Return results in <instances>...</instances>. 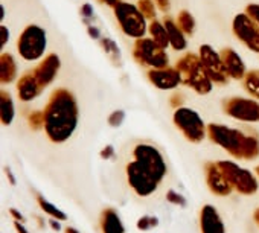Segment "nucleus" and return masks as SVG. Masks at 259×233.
Segmentation results:
<instances>
[{"label": "nucleus", "instance_id": "412c9836", "mask_svg": "<svg viewBox=\"0 0 259 233\" xmlns=\"http://www.w3.org/2000/svg\"><path fill=\"white\" fill-rule=\"evenodd\" d=\"M102 233H125V227L114 209H105L101 216Z\"/></svg>", "mask_w": 259, "mask_h": 233}, {"label": "nucleus", "instance_id": "6ab92c4d", "mask_svg": "<svg viewBox=\"0 0 259 233\" xmlns=\"http://www.w3.org/2000/svg\"><path fill=\"white\" fill-rule=\"evenodd\" d=\"M163 25H165V28L168 31V37H169L171 48L174 51H185L186 46H188V41H186V37H185L186 34L179 28V25L174 20H171L168 17H165Z\"/></svg>", "mask_w": 259, "mask_h": 233}, {"label": "nucleus", "instance_id": "79ce46f5", "mask_svg": "<svg viewBox=\"0 0 259 233\" xmlns=\"http://www.w3.org/2000/svg\"><path fill=\"white\" fill-rule=\"evenodd\" d=\"M5 171H7V175H8V180H10V183H11L13 186H16V184H17V180L14 178V175H13L11 169H10V168H5Z\"/></svg>", "mask_w": 259, "mask_h": 233}, {"label": "nucleus", "instance_id": "f03ea898", "mask_svg": "<svg viewBox=\"0 0 259 233\" xmlns=\"http://www.w3.org/2000/svg\"><path fill=\"white\" fill-rule=\"evenodd\" d=\"M78 127V104L66 88H57L45 108V131L51 142L63 144L72 137Z\"/></svg>", "mask_w": 259, "mask_h": 233}, {"label": "nucleus", "instance_id": "c9c22d12", "mask_svg": "<svg viewBox=\"0 0 259 233\" xmlns=\"http://www.w3.org/2000/svg\"><path fill=\"white\" fill-rule=\"evenodd\" d=\"M10 213H11V216H13L16 221H20V222H23V224L26 222V218H25V216H23V213H22V212H19L17 209L11 207V209H10Z\"/></svg>", "mask_w": 259, "mask_h": 233}, {"label": "nucleus", "instance_id": "ddd939ff", "mask_svg": "<svg viewBox=\"0 0 259 233\" xmlns=\"http://www.w3.org/2000/svg\"><path fill=\"white\" fill-rule=\"evenodd\" d=\"M206 181H207L210 192L218 197H227L233 191V186L229 183V180L226 178V175L223 174V171L220 169V166L217 163H207Z\"/></svg>", "mask_w": 259, "mask_h": 233}, {"label": "nucleus", "instance_id": "9d476101", "mask_svg": "<svg viewBox=\"0 0 259 233\" xmlns=\"http://www.w3.org/2000/svg\"><path fill=\"white\" fill-rule=\"evenodd\" d=\"M223 110L230 118L241 122H259V102L248 98H230L223 102Z\"/></svg>", "mask_w": 259, "mask_h": 233}, {"label": "nucleus", "instance_id": "49530a36", "mask_svg": "<svg viewBox=\"0 0 259 233\" xmlns=\"http://www.w3.org/2000/svg\"><path fill=\"white\" fill-rule=\"evenodd\" d=\"M0 13H2L0 14V20H4L5 19V8L4 7H0Z\"/></svg>", "mask_w": 259, "mask_h": 233}, {"label": "nucleus", "instance_id": "37998d69", "mask_svg": "<svg viewBox=\"0 0 259 233\" xmlns=\"http://www.w3.org/2000/svg\"><path fill=\"white\" fill-rule=\"evenodd\" d=\"M89 34H90L92 38H99V31L96 28H93V26H89Z\"/></svg>", "mask_w": 259, "mask_h": 233}, {"label": "nucleus", "instance_id": "cd10ccee", "mask_svg": "<svg viewBox=\"0 0 259 233\" xmlns=\"http://www.w3.org/2000/svg\"><path fill=\"white\" fill-rule=\"evenodd\" d=\"M28 122L32 130L45 128V111H32L28 118Z\"/></svg>", "mask_w": 259, "mask_h": 233}, {"label": "nucleus", "instance_id": "de8ad7c7", "mask_svg": "<svg viewBox=\"0 0 259 233\" xmlns=\"http://www.w3.org/2000/svg\"><path fill=\"white\" fill-rule=\"evenodd\" d=\"M254 221H256L257 225H259V209H256V212H254Z\"/></svg>", "mask_w": 259, "mask_h": 233}, {"label": "nucleus", "instance_id": "9b49d317", "mask_svg": "<svg viewBox=\"0 0 259 233\" xmlns=\"http://www.w3.org/2000/svg\"><path fill=\"white\" fill-rule=\"evenodd\" d=\"M232 29L235 37L250 51L259 54V23L254 22L247 13L238 14L233 19Z\"/></svg>", "mask_w": 259, "mask_h": 233}, {"label": "nucleus", "instance_id": "473e14b6", "mask_svg": "<svg viewBox=\"0 0 259 233\" xmlns=\"http://www.w3.org/2000/svg\"><path fill=\"white\" fill-rule=\"evenodd\" d=\"M245 13H247V14H248L254 22H257V23H259V5H256V4L247 5Z\"/></svg>", "mask_w": 259, "mask_h": 233}, {"label": "nucleus", "instance_id": "a878e982", "mask_svg": "<svg viewBox=\"0 0 259 233\" xmlns=\"http://www.w3.org/2000/svg\"><path fill=\"white\" fill-rule=\"evenodd\" d=\"M37 201H38V204H40L41 210H43V212H46L48 215H51L52 218H57V219H60V221H66V219H67V215H66L63 210H60L58 207H55L52 203H49L48 200H45L41 195H38V197H37Z\"/></svg>", "mask_w": 259, "mask_h": 233}, {"label": "nucleus", "instance_id": "c85d7f7f", "mask_svg": "<svg viewBox=\"0 0 259 233\" xmlns=\"http://www.w3.org/2000/svg\"><path fill=\"white\" fill-rule=\"evenodd\" d=\"M159 225V218L157 216H150V215H145V216H141L138 219V228L139 230H150V228H154Z\"/></svg>", "mask_w": 259, "mask_h": 233}, {"label": "nucleus", "instance_id": "2eb2a0df", "mask_svg": "<svg viewBox=\"0 0 259 233\" xmlns=\"http://www.w3.org/2000/svg\"><path fill=\"white\" fill-rule=\"evenodd\" d=\"M61 61L58 58L57 54H49L35 69H34V75L37 78V81L41 84V87H48L54 82L58 70H60Z\"/></svg>", "mask_w": 259, "mask_h": 233}, {"label": "nucleus", "instance_id": "a19ab883", "mask_svg": "<svg viewBox=\"0 0 259 233\" xmlns=\"http://www.w3.org/2000/svg\"><path fill=\"white\" fill-rule=\"evenodd\" d=\"M82 16H84V17H92V16H93V10H92L90 5H84V7H82Z\"/></svg>", "mask_w": 259, "mask_h": 233}, {"label": "nucleus", "instance_id": "f704fd0d", "mask_svg": "<svg viewBox=\"0 0 259 233\" xmlns=\"http://www.w3.org/2000/svg\"><path fill=\"white\" fill-rule=\"evenodd\" d=\"M114 156V148L111 147V145H107V147H104L102 148V151H101V157L104 159V160H108V159H111Z\"/></svg>", "mask_w": 259, "mask_h": 233}, {"label": "nucleus", "instance_id": "a18cd8bd", "mask_svg": "<svg viewBox=\"0 0 259 233\" xmlns=\"http://www.w3.org/2000/svg\"><path fill=\"white\" fill-rule=\"evenodd\" d=\"M66 233H79V231L73 227H66Z\"/></svg>", "mask_w": 259, "mask_h": 233}, {"label": "nucleus", "instance_id": "c03bdc74", "mask_svg": "<svg viewBox=\"0 0 259 233\" xmlns=\"http://www.w3.org/2000/svg\"><path fill=\"white\" fill-rule=\"evenodd\" d=\"M99 2H102V4H105V5H108V7H111V8H114L120 0H99Z\"/></svg>", "mask_w": 259, "mask_h": 233}, {"label": "nucleus", "instance_id": "1a4fd4ad", "mask_svg": "<svg viewBox=\"0 0 259 233\" xmlns=\"http://www.w3.org/2000/svg\"><path fill=\"white\" fill-rule=\"evenodd\" d=\"M217 165L220 166V169L223 171V174L226 175L229 183L233 186V189H236L239 194L253 195L257 191V188H259L257 180L248 169H244L229 160L217 162Z\"/></svg>", "mask_w": 259, "mask_h": 233}, {"label": "nucleus", "instance_id": "f8f14e48", "mask_svg": "<svg viewBox=\"0 0 259 233\" xmlns=\"http://www.w3.org/2000/svg\"><path fill=\"white\" fill-rule=\"evenodd\" d=\"M200 60L203 63L206 73L212 79V82L226 84L229 81V75L224 67L221 54H218L212 46H209V44L200 46Z\"/></svg>", "mask_w": 259, "mask_h": 233}, {"label": "nucleus", "instance_id": "39448f33", "mask_svg": "<svg viewBox=\"0 0 259 233\" xmlns=\"http://www.w3.org/2000/svg\"><path fill=\"white\" fill-rule=\"evenodd\" d=\"M116 20L122 29V32L130 38H142L145 37V32L148 31L147 19L141 13L138 5H132L126 2H120L113 8Z\"/></svg>", "mask_w": 259, "mask_h": 233}, {"label": "nucleus", "instance_id": "2f4dec72", "mask_svg": "<svg viewBox=\"0 0 259 233\" xmlns=\"http://www.w3.org/2000/svg\"><path fill=\"white\" fill-rule=\"evenodd\" d=\"M102 46H104V49H105V52L107 54H111V55H119V49H117V46L114 44V41L113 40H108V38H102Z\"/></svg>", "mask_w": 259, "mask_h": 233}, {"label": "nucleus", "instance_id": "bb28decb", "mask_svg": "<svg viewBox=\"0 0 259 233\" xmlns=\"http://www.w3.org/2000/svg\"><path fill=\"white\" fill-rule=\"evenodd\" d=\"M141 13L145 16L147 20H154L156 19V2L154 0H139L138 4Z\"/></svg>", "mask_w": 259, "mask_h": 233}, {"label": "nucleus", "instance_id": "dca6fc26", "mask_svg": "<svg viewBox=\"0 0 259 233\" xmlns=\"http://www.w3.org/2000/svg\"><path fill=\"white\" fill-rule=\"evenodd\" d=\"M41 91H43V87L37 81V78L34 75V70L26 72L25 75H22V78H19V81H17V95H19L20 101L29 102V101L35 99L37 96H40Z\"/></svg>", "mask_w": 259, "mask_h": 233}, {"label": "nucleus", "instance_id": "f257e3e1", "mask_svg": "<svg viewBox=\"0 0 259 233\" xmlns=\"http://www.w3.org/2000/svg\"><path fill=\"white\" fill-rule=\"evenodd\" d=\"M135 160L126 165L128 184L139 197L151 195L166 175V163L160 151L147 144H141L133 151Z\"/></svg>", "mask_w": 259, "mask_h": 233}, {"label": "nucleus", "instance_id": "4c0bfd02", "mask_svg": "<svg viewBox=\"0 0 259 233\" xmlns=\"http://www.w3.org/2000/svg\"><path fill=\"white\" fill-rule=\"evenodd\" d=\"M182 102H183V96L182 95H174L172 98H171V105L172 107H176V108H180V105H182Z\"/></svg>", "mask_w": 259, "mask_h": 233}, {"label": "nucleus", "instance_id": "0eeeda50", "mask_svg": "<svg viewBox=\"0 0 259 233\" xmlns=\"http://www.w3.org/2000/svg\"><path fill=\"white\" fill-rule=\"evenodd\" d=\"M174 124L176 127L185 134V137L192 142V144H200L206 133H207V127L204 125L203 119L200 118V114L188 107H180L176 108L174 111Z\"/></svg>", "mask_w": 259, "mask_h": 233}, {"label": "nucleus", "instance_id": "a211bd4d", "mask_svg": "<svg viewBox=\"0 0 259 233\" xmlns=\"http://www.w3.org/2000/svg\"><path fill=\"white\" fill-rule=\"evenodd\" d=\"M221 58H223V63H224V67L227 70V75L233 79H244L245 76V66H244V61L241 60L239 54L230 48H226L223 49L221 52Z\"/></svg>", "mask_w": 259, "mask_h": 233}, {"label": "nucleus", "instance_id": "423d86ee", "mask_svg": "<svg viewBox=\"0 0 259 233\" xmlns=\"http://www.w3.org/2000/svg\"><path fill=\"white\" fill-rule=\"evenodd\" d=\"M48 46L46 31L37 25H29L23 29L17 40V51L26 61H37L45 55Z\"/></svg>", "mask_w": 259, "mask_h": 233}, {"label": "nucleus", "instance_id": "aec40b11", "mask_svg": "<svg viewBox=\"0 0 259 233\" xmlns=\"http://www.w3.org/2000/svg\"><path fill=\"white\" fill-rule=\"evenodd\" d=\"M17 76V64L10 52L0 55V81L2 84H11Z\"/></svg>", "mask_w": 259, "mask_h": 233}, {"label": "nucleus", "instance_id": "4be33fe9", "mask_svg": "<svg viewBox=\"0 0 259 233\" xmlns=\"http://www.w3.org/2000/svg\"><path fill=\"white\" fill-rule=\"evenodd\" d=\"M14 114L16 108L13 96L8 91L2 90V93H0V121H2V125H11L14 121Z\"/></svg>", "mask_w": 259, "mask_h": 233}, {"label": "nucleus", "instance_id": "20e7f679", "mask_svg": "<svg viewBox=\"0 0 259 233\" xmlns=\"http://www.w3.org/2000/svg\"><path fill=\"white\" fill-rule=\"evenodd\" d=\"M176 67L180 72L182 84L191 87L198 95L210 93V90L213 87V82L209 78V75L206 73V70L203 67V63L200 60V55L186 54L185 57H182L177 61Z\"/></svg>", "mask_w": 259, "mask_h": 233}, {"label": "nucleus", "instance_id": "ea45409f", "mask_svg": "<svg viewBox=\"0 0 259 233\" xmlns=\"http://www.w3.org/2000/svg\"><path fill=\"white\" fill-rule=\"evenodd\" d=\"M49 224H51V227H52L54 230H57V231H60V230H61V224H60V219H57V218H52V219L49 221Z\"/></svg>", "mask_w": 259, "mask_h": 233}, {"label": "nucleus", "instance_id": "5701e85b", "mask_svg": "<svg viewBox=\"0 0 259 233\" xmlns=\"http://www.w3.org/2000/svg\"><path fill=\"white\" fill-rule=\"evenodd\" d=\"M148 31L151 34V38L163 49H166L169 44V37H168V31L165 28V25H162L160 22L157 20H151L150 26H148Z\"/></svg>", "mask_w": 259, "mask_h": 233}, {"label": "nucleus", "instance_id": "4468645a", "mask_svg": "<svg viewBox=\"0 0 259 233\" xmlns=\"http://www.w3.org/2000/svg\"><path fill=\"white\" fill-rule=\"evenodd\" d=\"M148 79L153 85L162 90L176 88L182 84V76L177 67H163V69H151L148 70Z\"/></svg>", "mask_w": 259, "mask_h": 233}, {"label": "nucleus", "instance_id": "09e8293b", "mask_svg": "<svg viewBox=\"0 0 259 233\" xmlns=\"http://www.w3.org/2000/svg\"><path fill=\"white\" fill-rule=\"evenodd\" d=\"M256 174H257V175H259V166H257V168H256Z\"/></svg>", "mask_w": 259, "mask_h": 233}, {"label": "nucleus", "instance_id": "f3484780", "mask_svg": "<svg viewBox=\"0 0 259 233\" xmlns=\"http://www.w3.org/2000/svg\"><path fill=\"white\" fill-rule=\"evenodd\" d=\"M200 227L201 233H226L220 213L210 204H206L200 212Z\"/></svg>", "mask_w": 259, "mask_h": 233}, {"label": "nucleus", "instance_id": "6e6552de", "mask_svg": "<svg viewBox=\"0 0 259 233\" xmlns=\"http://www.w3.org/2000/svg\"><path fill=\"white\" fill-rule=\"evenodd\" d=\"M133 57L141 66H150L153 69L168 67L169 58L163 48H160L153 38H138L133 48Z\"/></svg>", "mask_w": 259, "mask_h": 233}, {"label": "nucleus", "instance_id": "7ed1b4c3", "mask_svg": "<svg viewBox=\"0 0 259 233\" xmlns=\"http://www.w3.org/2000/svg\"><path fill=\"white\" fill-rule=\"evenodd\" d=\"M207 136L213 144L226 150L235 159L254 160L259 157V141L241 130L221 124H210L207 125Z\"/></svg>", "mask_w": 259, "mask_h": 233}, {"label": "nucleus", "instance_id": "b1692460", "mask_svg": "<svg viewBox=\"0 0 259 233\" xmlns=\"http://www.w3.org/2000/svg\"><path fill=\"white\" fill-rule=\"evenodd\" d=\"M245 90L259 101V70H250L244 76Z\"/></svg>", "mask_w": 259, "mask_h": 233}, {"label": "nucleus", "instance_id": "7c9ffc66", "mask_svg": "<svg viewBox=\"0 0 259 233\" xmlns=\"http://www.w3.org/2000/svg\"><path fill=\"white\" fill-rule=\"evenodd\" d=\"M166 200H168L169 203L176 204V206H182V207L186 206V198H185L183 195L177 194L176 191H168V192H166Z\"/></svg>", "mask_w": 259, "mask_h": 233}, {"label": "nucleus", "instance_id": "c756f323", "mask_svg": "<svg viewBox=\"0 0 259 233\" xmlns=\"http://www.w3.org/2000/svg\"><path fill=\"white\" fill-rule=\"evenodd\" d=\"M123 119H125V113L122 110H116V111H113L108 116V124L116 128V127H120L122 125Z\"/></svg>", "mask_w": 259, "mask_h": 233}, {"label": "nucleus", "instance_id": "e433bc0d", "mask_svg": "<svg viewBox=\"0 0 259 233\" xmlns=\"http://www.w3.org/2000/svg\"><path fill=\"white\" fill-rule=\"evenodd\" d=\"M156 2V5H157V8L160 10V11H163V13H166V11H169V0H154Z\"/></svg>", "mask_w": 259, "mask_h": 233}, {"label": "nucleus", "instance_id": "58836bf2", "mask_svg": "<svg viewBox=\"0 0 259 233\" xmlns=\"http://www.w3.org/2000/svg\"><path fill=\"white\" fill-rule=\"evenodd\" d=\"M14 227H16L17 233H29L28 228H26V227L23 225V222H20V221H16V222H14Z\"/></svg>", "mask_w": 259, "mask_h": 233}, {"label": "nucleus", "instance_id": "72a5a7b5", "mask_svg": "<svg viewBox=\"0 0 259 233\" xmlns=\"http://www.w3.org/2000/svg\"><path fill=\"white\" fill-rule=\"evenodd\" d=\"M8 41H10V29L5 25H2L0 26V48H4Z\"/></svg>", "mask_w": 259, "mask_h": 233}, {"label": "nucleus", "instance_id": "393cba45", "mask_svg": "<svg viewBox=\"0 0 259 233\" xmlns=\"http://www.w3.org/2000/svg\"><path fill=\"white\" fill-rule=\"evenodd\" d=\"M177 25L179 28L186 34V35H192L194 29H195V20L192 17V14L186 10L180 11L177 16Z\"/></svg>", "mask_w": 259, "mask_h": 233}]
</instances>
